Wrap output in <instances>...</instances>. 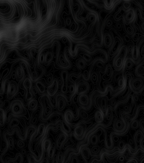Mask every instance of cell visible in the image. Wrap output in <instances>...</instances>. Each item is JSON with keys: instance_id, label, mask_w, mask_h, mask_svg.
Segmentation results:
<instances>
[{"instance_id": "7a4b0ae2", "label": "cell", "mask_w": 144, "mask_h": 163, "mask_svg": "<svg viewBox=\"0 0 144 163\" xmlns=\"http://www.w3.org/2000/svg\"><path fill=\"white\" fill-rule=\"evenodd\" d=\"M17 90H18L17 84L15 82H10L9 86H8L7 91V98L8 99H12L15 95Z\"/></svg>"}, {"instance_id": "6f0895ef", "label": "cell", "mask_w": 144, "mask_h": 163, "mask_svg": "<svg viewBox=\"0 0 144 163\" xmlns=\"http://www.w3.org/2000/svg\"><path fill=\"white\" fill-rule=\"evenodd\" d=\"M120 163H123V162H120Z\"/></svg>"}, {"instance_id": "f5cc1de1", "label": "cell", "mask_w": 144, "mask_h": 163, "mask_svg": "<svg viewBox=\"0 0 144 163\" xmlns=\"http://www.w3.org/2000/svg\"><path fill=\"white\" fill-rule=\"evenodd\" d=\"M124 159H125V157H124V156H120V157H119V160L121 162H123L124 160Z\"/></svg>"}, {"instance_id": "db71d44e", "label": "cell", "mask_w": 144, "mask_h": 163, "mask_svg": "<svg viewBox=\"0 0 144 163\" xmlns=\"http://www.w3.org/2000/svg\"><path fill=\"white\" fill-rule=\"evenodd\" d=\"M133 100H135V101H138V97L137 96H135L133 98Z\"/></svg>"}, {"instance_id": "d6a6232c", "label": "cell", "mask_w": 144, "mask_h": 163, "mask_svg": "<svg viewBox=\"0 0 144 163\" xmlns=\"http://www.w3.org/2000/svg\"><path fill=\"white\" fill-rule=\"evenodd\" d=\"M130 126H131V128L132 129H136L139 127V122L137 120H134L131 122Z\"/></svg>"}, {"instance_id": "9f6ffc18", "label": "cell", "mask_w": 144, "mask_h": 163, "mask_svg": "<svg viewBox=\"0 0 144 163\" xmlns=\"http://www.w3.org/2000/svg\"><path fill=\"white\" fill-rule=\"evenodd\" d=\"M52 160V159H48L47 162V163H54Z\"/></svg>"}, {"instance_id": "6da1fadb", "label": "cell", "mask_w": 144, "mask_h": 163, "mask_svg": "<svg viewBox=\"0 0 144 163\" xmlns=\"http://www.w3.org/2000/svg\"><path fill=\"white\" fill-rule=\"evenodd\" d=\"M11 110L13 115H20L24 110L23 104L19 101H14L11 105Z\"/></svg>"}, {"instance_id": "9c48e42d", "label": "cell", "mask_w": 144, "mask_h": 163, "mask_svg": "<svg viewBox=\"0 0 144 163\" xmlns=\"http://www.w3.org/2000/svg\"><path fill=\"white\" fill-rule=\"evenodd\" d=\"M131 85H132V89L134 90H139L140 89H142L143 87V82L140 79H135L131 82Z\"/></svg>"}, {"instance_id": "f1b7e54d", "label": "cell", "mask_w": 144, "mask_h": 163, "mask_svg": "<svg viewBox=\"0 0 144 163\" xmlns=\"http://www.w3.org/2000/svg\"><path fill=\"white\" fill-rule=\"evenodd\" d=\"M90 142L93 145H98V142H99V138H98V136L96 134H94V135L92 136L91 137V139H90Z\"/></svg>"}, {"instance_id": "603a6c76", "label": "cell", "mask_w": 144, "mask_h": 163, "mask_svg": "<svg viewBox=\"0 0 144 163\" xmlns=\"http://www.w3.org/2000/svg\"><path fill=\"white\" fill-rule=\"evenodd\" d=\"M81 154H82V157L84 159L86 160H88L90 157V151L87 148H84L81 151Z\"/></svg>"}, {"instance_id": "7bdbcfd3", "label": "cell", "mask_w": 144, "mask_h": 163, "mask_svg": "<svg viewBox=\"0 0 144 163\" xmlns=\"http://www.w3.org/2000/svg\"><path fill=\"white\" fill-rule=\"evenodd\" d=\"M124 110L126 112H129L131 111V106H130L129 105H126L124 107Z\"/></svg>"}, {"instance_id": "9a60e30c", "label": "cell", "mask_w": 144, "mask_h": 163, "mask_svg": "<svg viewBox=\"0 0 144 163\" xmlns=\"http://www.w3.org/2000/svg\"><path fill=\"white\" fill-rule=\"evenodd\" d=\"M99 106L101 108V111L105 113V111L107 109V100L105 98H101L100 100V103H99Z\"/></svg>"}, {"instance_id": "ffe728a7", "label": "cell", "mask_w": 144, "mask_h": 163, "mask_svg": "<svg viewBox=\"0 0 144 163\" xmlns=\"http://www.w3.org/2000/svg\"><path fill=\"white\" fill-rule=\"evenodd\" d=\"M45 125L44 124H40L39 125L38 127V131H37V136L38 137L42 136L44 134V133H45Z\"/></svg>"}, {"instance_id": "e575fe53", "label": "cell", "mask_w": 144, "mask_h": 163, "mask_svg": "<svg viewBox=\"0 0 144 163\" xmlns=\"http://www.w3.org/2000/svg\"><path fill=\"white\" fill-rule=\"evenodd\" d=\"M8 146H9L10 149L11 150L13 149V147H14V141H13V139L12 138H8Z\"/></svg>"}, {"instance_id": "11a10c76", "label": "cell", "mask_w": 144, "mask_h": 163, "mask_svg": "<svg viewBox=\"0 0 144 163\" xmlns=\"http://www.w3.org/2000/svg\"><path fill=\"white\" fill-rule=\"evenodd\" d=\"M3 106V102L2 101V100H0V108H2Z\"/></svg>"}, {"instance_id": "ac0fdd59", "label": "cell", "mask_w": 144, "mask_h": 163, "mask_svg": "<svg viewBox=\"0 0 144 163\" xmlns=\"http://www.w3.org/2000/svg\"><path fill=\"white\" fill-rule=\"evenodd\" d=\"M65 119L66 122L68 124L73 121V113L70 110H68L65 112Z\"/></svg>"}, {"instance_id": "277c9868", "label": "cell", "mask_w": 144, "mask_h": 163, "mask_svg": "<svg viewBox=\"0 0 144 163\" xmlns=\"http://www.w3.org/2000/svg\"><path fill=\"white\" fill-rule=\"evenodd\" d=\"M58 90V82L54 80L47 88V93L50 96H54Z\"/></svg>"}, {"instance_id": "f907efd6", "label": "cell", "mask_w": 144, "mask_h": 163, "mask_svg": "<svg viewBox=\"0 0 144 163\" xmlns=\"http://www.w3.org/2000/svg\"><path fill=\"white\" fill-rule=\"evenodd\" d=\"M10 106V102L8 101H7V100H6V101H5V102L3 103V106H5V108H8V106Z\"/></svg>"}, {"instance_id": "d4e9b609", "label": "cell", "mask_w": 144, "mask_h": 163, "mask_svg": "<svg viewBox=\"0 0 144 163\" xmlns=\"http://www.w3.org/2000/svg\"><path fill=\"white\" fill-rule=\"evenodd\" d=\"M33 94L32 92L31 89L30 90H25V99L26 101H30L33 100Z\"/></svg>"}, {"instance_id": "7402d4cb", "label": "cell", "mask_w": 144, "mask_h": 163, "mask_svg": "<svg viewBox=\"0 0 144 163\" xmlns=\"http://www.w3.org/2000/svg\"><path fill=\"white\" fill-rule=\"evenodd\" d=\"M5 123V113L3 109L0 108V126H3Z\"/></svg>"}, {"instance_id": "f546056e", "label": "cell", "mask_w": 144, "mask_h": 163, "mask_svg": "<svg viewBox=\"0 0 144 163\" xmlns=\"http://www.w3.org/2000/svg\"><path fill=\"white\" fill-rule=\"evenodd\" d=\"M23 76H24V72H23V69L21 68H18L16 72V77H17V80H21L22 78H23Z\"/></svg>"}, {"instance_id": "b9f144b4", "label": "cell", "mask_w": 144, "mask_h": 163, "mask_svg": "<svg viewBox=\"0 0 144 163\" xmlns=\"http://www.w3.org/2000/svg\"><path fill=\"white\" fill-rule=\"evenodd\" d=\"M17 146L19 147V148H23L24 147H25V143H24V142L21 140H19L18 142H17Z\"/></svg>"}, {"instance_id": "c3c4849f", "label": "cell", "mask_w": 144, "mask_h": 163, "mask_svg": "<svg viewBox=\"0 0 144 163\" xmlns=\"http://www.w3.org/2000/svg\"><path fill=\"white\" fill-rule=\"evenodd\" d=\"M107 71H106V75H107V76H110L112 73L111 68H110V67H109V68H107Z\"/></svg>"}, {"instance_id": "816d5d0a", "label": "cell", "mask_w": 144, "mask_h": 163, "mask_svg": "<svg viewBox=\"0 0 144 163\" xmlns=\"http://www.w3.org/2000/svg\"><path fill=\"white\" fill-rule=\"evenodd\" d=\"M47 82L48 84H51V83L52 82V77H49L47 79Z\"/></svg>"}, {"instance_id": "5bb4252c", "label": "cell", "mask_w": 144, "mask_h": 163, "mask_svg": "<svg viewBox=\"0 0 144 163\" xmlns=\"http://www.w3.org/2000/svg\"><path fill=\"white\" fill-rule=\"evenodd\" d=\"M61 129L66 134H70L71 133V128L70 126L66 122H61Z\"/></svg>"}, {"instance_id": "e0dca14e", "label": "cell", "mask_w": 144, "mask_h": 163, "mask_svg": "<svg viewBox=\"0 0 144 163\" xmlns=\"http://www.w3.org/2000/svg\"><path fill=\"white\" fill-rule=\"evenodd\" d=\"M36 88L40 94H43L45 92V85L40 82H38L36 83Z\"/></svg>"}, {"instance_id": "bcb514c9", "label": "cell", "mask_w": 144, "mask_h": 163, "mask_svg": "<svg viewBox=\"0 0 144 163\" xmlns=\"http://www.w3.org/2000/svg\"><path fill=\"white\" fill-rule=\"evenodd\" d=\"M59 117H58V116H57L56 115H54L52 116V117H50V121H53V122H54V121H57V119H59Z\"/></svg>"}, {"instance_id": "3957f363", "label": "cell", "mask_w": 144, "mask_h": 163, "mask_svg": "<svg viewBox=\"0 0 144 163\" xmlns=\"http://www.w3.org/2000/svg\"><path fill=\"white\" fill-rule=\"evenodd\" d=\"M61 90L63 94H66L68 92V73L63 72L61 73Z\"/></svg>"}, {"instance_id": "30bf717a", "label": "cell", "mask_w": 144, "mask_h": 163, "mask_svg": "<svg viewBox=\"0 0 144 163\" xmlns=\"http://www.w3.org/2000/svg\"><path fill=\"white\" fill-rule=\"evenodd\" d=\"M94 119L97 123H101L105 120V114L100 110L96 111L94 115Z\"/></svg>"}, {"instance_id": "7dc6e473", "label": "cell", "mask_w": 144, "mask_h": 163, "mask_svg": "<svg viewBox=\"0 0 144 163\" xmlns=\"http://www.w3.org/2000/svg\"><path fill=\"white\" fill-rule=\"evenodd\" d=\"M19 124V121H17V119H13V121H12V122H11L10 125L12 126H16V125H17Z\"/></svg>"}, {"instance_id": "60d3db41", "label": "cell", "mask_w": 144, "mask_h": 163, "mask_svg": "<svg viewBox=\"0 0 144 163\" xmlns=\"http://www.w3.org/2000/svg\"><path fill=\"white\" fill-rule=\"evenodd\" d=\"M83 77H84V80H86L88 81L89 80L90 75H89V72H87V71H85V72H84Z\"/></svg>"}, {"instance_id": "8d00e7d4", "label": "cell", "mask_w": 144, "mask_h": 163, "mask_svg": "<svg viewBox=\"0 0 144 163\" xmlns=\"http://www.w3.org/2000/svg\"><path fill=\"white\" fill-rule=\"evenodd\" d=\"M91 82L93 84H96L97 81H98V76L96 73H94L91 77Z\"/></svg>"}, {"instance_id": "ba28073f", "label": "cell", "mask_w": 144, "mask_h": 163, "mask_svg": "<svg viewBox=\"0 0 144 163\" xmlns=\"http://www.w3.org/2000/svg\"><path fill=\"white\" fill-rule=\"evenodd\" d=\"M66 100L63 97H58V100L56 101L57 109L59 111H63L66 107Z\"/></svg>"}, {"instance_id": "5b68a950", "label": "cell", "mask_w": 144, "mask_h": 163, "mask_svg": "<svg viewBox=\"0 0 144 163\" xmlns=\"http://www.w3.org/2000/svg\"><path fill=\"white\" fill-rule=\"evenodd\" d=\"M89 89V84L86 82H82L78 84L76 86V93L78 95L82 94H86Z\"/></svg>"}, {"instance_id": "836d02e7", "label": "cell", "mask_w": 144, "mask_h": 163, "mask_svg": "<svg viewBox=\"0 0 144 163\" xmlns=\"http://www.w3.org/2000/svg\"><path fill=\"white\" fill-rule=\"evenodd\" d=\"M129 143H130V147H131V149H133V150H135L136 149V143L134 141V139H130L129 140Z\"/></svg>"}, {"instance_id": "1f68e13d", "label": "cell", "mask_w": 144, "mask_h": 163, "mask_svg": "<svg viewBox=\"0 0 144 163\" xmlns=\"http://www.w3.org/2000/svg\"><path fill=\"white\" fill-rule=\"evenodd\" d=\"M76 86H77V85L75 84H71L69 86V89H69V92L71 95H74L75 94H76Z\"/></svg>"}, {"instance_id": "f6af8a7d", "label": "cell", "mask_w": 144, "mask_h": 163, "mask_svg": "<svg viewBox=\"0 0 144 163\" xmlns=\"http://www.w3.org/2000/svg\"><path fill=\"white\" fill-rule=\"evenodd\" d=\"M139 143H140V148H141V150H142L143 151V149H144V146H143V143H144V138H143L142 139H141V141H140V142H139Z\"/></svg>"}, {"instance_id": "681fc988", "label": "cell", "mask_w": 144, "mask_h": 163, "mask_svg": "<svg viewBox=\"0 0 144 163\" xmlns=\"http://www.w3.org/2000/svg\"><path fill=\"white\" fill-rule=\"evenodd\" d=\"M80 114H81V117H82L83 119H86L87 117V116H88L87 115V113H86L84 111H81Z\"/></svg>"}, {"instance_id": "4316f807", "label": "cell", "mask_w": 144, "mask_h": 163, "mask_svg": "<svg viewBox=\"0 0 144 163\" xmlns=\"http://www.w3.org/2000/svg\"><path fill=\"white\" fill-rule=\"evenodd\" d=\"M56 163L63 162V153L61 151H59L56 155Z\"/></svg>"}, {"instance_id": "8992f818", "label": "cell", "mask_w": 144, "mask_h": 163, "mask_svg": "<svg viewBox=\"0 0 144 163\" xmlns=\"http://www.w3.org/2000/svg\"><path fill=\"white\" fill-rule=\"evenodd\" d=\"M66 139H67V136L65 134H60L59 135V136L57 137V141H56V148H57L58 150H60V149L62 148L63 145H64V143L66 142Z\"/></svg>"}, {"instance_id": "8fae6325", "label": "cell", "mask_w": 144, "mask_h": 163, "mask_svg": "<svg viewBox=\"0 0 144 163\" xmlns=\"http://www.w3.org/2000/svg\"><path fill=\"white\" fill-rule=\"evenodd\" d=\"M84 134V128L82 126L78 125L77 127H75L74 129V134L75 136L78 139H80L82 137Z\"/></svg>"}, {"instance_id": "52a82bcc", "label": "cell", "mask_w": 144, "mask_h": 163, "mask_svg": "<svg viewBox=\"0 0 144 163\" xmlns=\"http://www.w3.org/2000/svg\"><path fill=\"white\" fill-rule=\"evenodd\" d=\"M78 102L80 106H87L89 102V99L87 94H80L78 98Z\"/></svg>"}, {"instance_id": "74e56055", "label": "cell", "mask_w": 144, "mask_h": 163, "mask_svg": "<svg viewBox=\"0 0 144 163\" xmlns=\"http://www.w3.org/2000/svg\"><path fill=\"white\" fill-rule=\"evenodd\" d=\"M125 145H126L125 142H124L123 140L119 141V143H118V148H119V149L120 150H122V149L124 148V147H125Z\"/></svg>"}, {"instance_id": "d6986e66", "label": "cell", "mask_w": 144, "mask_h": 163, "mask_svg": "<svg viewBox=\"0 0 144 163\" xmlns=\"http://www.w3.org/2000/svg\"><path fill=\"white\" fill-rule=\"evenodd\" d=\"M143 138V135L142 134V131H137L135 133L133 139L136 143H139Z\"/></svg>"}, {"instance_id": "ab89813d", "label": "cell", "mask_w": 144, "mask_h": 163, "mask_svg": "<svg viewBox=\"0 0 144 163\" xmlns=\"http://www.w3.org/2000/svg\"><path fill=\"white\" fill-rule=\"evenodd\" d=\"M144 120H143V118H141V119H140V122H139V127H140V129H141V131L143 132L144 131Z\"/></svg>"}, {"instance_id": "83f0119b", "label": "cell", "mask_w": 144, "mask_h": 163, "mask_svg": "<svg viewBox=\"0 0 144 163\" xmlns=\"http://www.w3.org/2000/svg\"><path fill=\"white\" fill-rule=\"evenodd\" d=\"M51 145H52V143H51V141H50V139H45L44 142V145H43V147H44V150H45V151H47V150H49V148L50 147Z\"/></svg>"}, {"instance_id": "4dcf8cb0", "label": "cell", "mask_w": 144, "mask_h": 163, "mask_svg": "<svg viewBox=\"0 0 144 163\" xmlns=\"http://www.w3.org/2000/svg\"><path fill=\"white\" fill-rule=\"evenodd\" d=\"M126 84V80L124 79V78L123 77H120L118 78V82H117V85L118 87L119 88H122L124 87V86Z\"/></svg>"}, {"instance_id": "2e32d148", "label": "cell", "mask_w": 144, "mask_h": 163, "mask_svg": "<svg viewBox=\"0 0 144 163\" xmlns=\"http://www.w3.org/2000/svg\"><path fill=\"white\" fill-rule=\"evenodd\" d=\"M23 87L25 90H30L32 88V82L29 78H26L23 82Z\"/></svg>"}, {"instance_id": "4fadbf2b", "label": "cell", "mask_w": 144, "mask_h": 163, "mask_svg": "<svg viewBox=\"0 0 144 163\" xmlns=\"http://www.w3.org/2000/svg\"><path fill=\"white\" fill-rule=\"evenodd\" d=\"M114 127L115 131H122L124 127V123L120 119H116L114 124Z\"/></svg>"}, {"instance_id": "484cf974", "label": "cell", "mask_w": 144, "mask_h": 163, "mask_svg": "<svg viewBox=\"0 0 144 163\" xmlns=\"http://www.w3.org/2000/svg\"><path fill=\"white\" fill-rule=\"evenodd\" d=\"M105 117L107 121H110L112 118V111L110 108H107V110L105 111Z\"/></svg>"}, {"instance_id": "d590c367", "label": "cell", "mask_w": 144, "mask_h": 163, "mask_svg": "<svg viewBox=\"0 0 144 163\" xmlns=\"http://www.w3.org/2000/svg\"><path fill=\"white\" fill-rule=\"evenodd\" d=\"M99 150H100V148H99V146H94L93 148L91 149V151L94 154H97L99 153Z\"/></svg>"}, {"instance_id": "44dd1931", "label": "cell", "mask_w": 144, "mask_h": 163, "mask_svg": "<svg viewBox=\"0 0 144 163\" xmlns=\"http://www.w3.org/2000/svg\"><path fill=\"white\" fill-rule=\"evenodd\" d=\"M38 106V102L35 100H31L28 103V108L30 110H34Z\"/></svg>"}, {"instance_id": "f35d334b", "label": "cell", "mask_w": 144, "mask_h": 163, "mask_svg": "<svg viewBox=\"0 0 144 163\" xmlns=\"http://www.w3.org/2000/svg\"><path fill=\"white\" fill-rule=\"evenodd\" d=\"M52 112V108L50 107V106H47L46 107H45V114L46 115H49V114L51 113Z\"/></svg>"}, {"instance_id": "7c38bea8", "label": "cell", "mask_w": 144, "mask_h": 163, "mask_svg": "<svg viewBox=\"0 0 144 163\" xmlns=\"http://www.w3.org/2000/svg\"><path fill=\"white\" fill-rule=\"evenodd\" d=\"M56 146L55 143H53L51 145L50 147L49 148V150H47V155H48V159H52L54 157L55 152H56Z\"/></svg>"}, {"instance_id": "cb8c5ba5", "label": "cell", "mask_w": 144, "mask_h": 163, "mask_svg": "<svg viewBox=\"0 0 144 163\" xmlns=\"http://www.w3.org/2000/svg\"><path fill=\"white\" fill-rule=\"evenodd\" d=\"M114 145V141L112 139V135L110 137H107L105 140V145L108 149H110L113 147Z\"/></svg>"}, {"instance_id": "ee69618b", "label": "cell", "mask_w": 144, "mask_h": 163, "mask_svg": "<svg viewBox=\"0 0 144 163\" xmlns=\"http://www.w3.org/2000/svg\"><path fill=\"white\" fill-rule=\"evenodd\" d=\"M78 66L80 68H81V69H83V68H84L85 67H86V64H85V63L83 62V61H80V62L78 63Z\"/></svg>"}]
</instances>
